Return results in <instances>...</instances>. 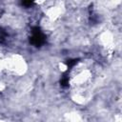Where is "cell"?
Returning a JSON list of instances; mask_svg holds the SVG:
<instances>
[{
  "label": "cell",
  "instance_id": "cell-3",
  "mask_svg": "<svg viewBox=\"0 0 122 122\" xmlns=\"http://www.w3.org/2000/svg\"><path fill=\"white\" fill-rule=\"evenodd\" d=\"M34 0H21V4L24 7H30L33 4Z\"/></svg>",
  "mask_w": 122,
  "mask_h": 122
},
{
  "label": "cell",
  "instance_id": "cell-4",
  "mask_svg": "<svg viewBox=\"0 0 122 122\" xmlns=\"http://www.w3.org/2000/svg\"><path fill=\"white\" fill-rule=\"evenodd\" d=\"M77 59H71V60H68L67 62H66V64H67V66H68V68H71V67H73L76 63H77Z\"/></svg>",
  "mask_w": 122,
  "mask_h": 122
},
{
  "label": "cell",
  "instance_id": "cell-2",
  "mask_svg": "<svg viewBox=\"0 0 122 122\" xmlns=\"http://www.w3.org/2000/svg\"><path fill=\"white\" fill-rule=\"evenodd\" d=\"M60 83H61V86L62 87H68L69 86V77H68V75H66V74H64L63 75V77H62V79H61V81H60Z\"/></svg>",
  "mask_w": 122,
  "mask_h": 122
},
{
  "label": "cell",
  "instance_id": "cell-1",
  "mask_svg": "<svg viewBox=\"0 0 122 122\" xmlns=\"http://www.w3.org/2000/svg\"><path fill=\"white\" fill-rule=\"evenodd\" d=\"M46 41L45 34L41 31V30L38 27H34L32 29V35L30 38V44H32L35 47H41Z\"/></svg>",
  "mask_w": 122,
  "mask_h": 122
}]
</instances>
